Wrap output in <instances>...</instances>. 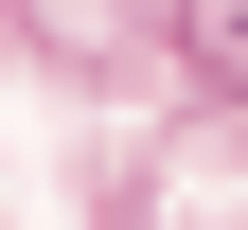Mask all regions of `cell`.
Wrapping results in <instances>:
<instances>
[{
	"mask_svg": "<svg viewBox=\"0 0 248 230\" xmlns=\"http://www.w3.org/2000/svg\"><path fill=\"white\" fill-rule=\"evenodd\" d=\"M177 53H195L213 89H248V0H177Z\"/></svg>",
	"mask_w": 248,
	"mask_h": 230,
	"instance_id": "cell-1",
	"label": "cell"
}]
</instances>
